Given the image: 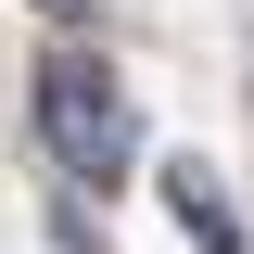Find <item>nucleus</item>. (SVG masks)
Here are the masks:
<instances>
[{
  "label": "nucleus",
  "instance_id": "3",
  "mask_svg": "<svg viewBox=\"0 0 254 254\" xmlns=\"http://www.w3.org/2000/svg\"><path fill=\"white\" fill-rule=\"evenodd\" d=\"M51 13H64V26H89V13H102V0H51Z\"/></svg>",
  "mask_w": 254,
  "mask_h": 254
},
{
  "label": "nucleus",
  "instance_id": "1",
  "mask_svg": "<svg viewBox=\"0 0 254 254\" xmlns=\"http://www.w3.org/2000/svg\"><path fill=\"white\" fill-rule=\"evenodd\" d=\"M26 115H38V140L64 153V178H127V153H140V115H127V89L102 76L89 51H51L26 76Z\"/></svg>",
  "mask_w": 254,
  "mask_h": 254
},
{
  "label": "nucleus",
  "instance_id": "2",
  "mask_svg": "<svg viewBox=\"0 0 254 254\" xmlns=\"http://www.w3.org/2000/svg\"><path fill=\"white\" fill-rule=\"evenodd\" d=\"M165 216H178L203 254H242V203L216 190V165H203V153H190V165H165Z\"/></svg>",
  "mask_w": 254,
  "mask_h": 254
}]
</instances>
